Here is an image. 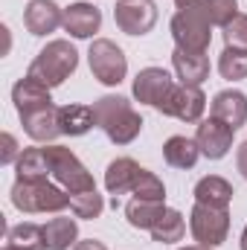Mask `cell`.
Segmentation results:
<instances>
[{
  "label": "cell",
  "instance_id": "cell-1",
  "mask_svg": "<svg viewBox=\"0 0 247 250\" xmlns=\"http://www.w3.org/2000/svg\"><path fill=\"white\" fill-rule=\"evenodd\" d=\"M93 114H96V128H102L105 137L114 146L134 143L140 137V131H143V117L120 93H108V96L96 99L93 102Z\"/></svg>",
  "mask_w": 247,
  "mask_h": 250
},
{
  "label": "cell",
  "instance_id": "cell-2",
  "mask_svg": "<svg viewBox=\"0 0 247 250\" xmlns=\"http://www.w3.org/2000/svg\"><path fill=\"white\" fill-rule=\"evenodd\" d=\"M76 67H79V53H76V47H73L70 41H64V38H56V41H50V44L32 59L29 70H26V79H32V82L44 84L47 90H53V87L64 84V82L76 73Z\"/></svg>",
  "mask_w": 247,
  "mask_h": 250
},
{
  "label": "cell",
  "instance_id": "cell-3",
  "mask_svg": "<svg viewBox=\"0 0 247 250\" xmlns=\"http://www.w3.org/2000/svg\"><path fill=\"white\" fill-rule=\"evenodd\" d=\"M12 204L21 212H64L70 207V192L50 178H15Z\"/></svg>",
  "mask_w": 247,
  "mask_h": 250
},
{
  "label": "cell",
  "instance_id": "cell-4",
  "mask_svg": "<svg viewBox=\"0 0 247 250\" xmlns=\"http://www.w3.org/2000/svg\"><path fill=\"white\" fill-rule=\"evenodd\" d=\"M169 26H172V38H175V47L178 50H186V53H206L209 50L212 23L206 21V15L195 3L178 9Z\"/></svg>",
  "mask_w": 247,
  "mask_h": 250
},
{
  "label": "cell",
  "instance_id": "cell-5",
  "mask_svg": "<svg viewBox=\"0 0 247 250\" xmlns=\"http://www.w3.org/2000/svg\"><path fill=\"white\" fill-rule=\"evenodd\" d=\"M44 154H47V163H50V175H53V178H56V184L64 187L70 195L96 189L93 175L84 169V163H82L70 148L56 146V143H47V146H44Z\"/></svg>",
  "mask_w": 247,
  "mask_h": 250
},
{
  "label": "cell",
  "instance_id": "cell-6",
  "mask_svg": "<svg viewBox=\"0 0 247 250\" xmlns=\"http://www.w3.org/2000/svg\"><path fill=\"white\" fill-rule=\"evenodd\" d=\"M189 230L198 245L218 248L227 242V233H230V209H218V207H206L195 201L189 212Z\"/></svg>",
  "mask_w": 247,
  "mask_h": 250
},
{
  "label": "cell",
  "instance_id": "cell-7",
  "mask_svg": "<svg viewBox=\"0 0 247 250\" xmlns=\"http://www.w3.org/2000/svg\"><path fill=\"white\" fill-rule=\"evenodd\" d=\"M87 64H90V73L96 76V82H102L108 87H117L128 73V59L111 38H96L90 44Z\"/></svg>",
  "mask_w": 247,
  "mask_h": 250
},
{
  "label": "cell",
  "instance_id": "cell-8",
  "mask_svg": "<svg viewBox=\"0 0 247 250\" xmlns=\"http://www.w3.org/2000/svg\"><path fill=\"white\" fill-rule=\"evenodd\" d=\"M157 111L163 117H175L181 123H201V117L206 111V96L195 84H175L172 93H169V99Z\"/></svg>",
  "mask_w": 247,
  "mask_h": 250
},
{
  "label": "cell",
  "instance_id": "cell-9",
  "mask_svg": "<svg viewBox=\"0 0 247 250\" xmlns=\"http://www.w3.org/2000/svg\"><path fill=\"white\" fill-rule=\"evenodd\" d=\"M175 87V79L163 70V67H143L137 76H134V84H131V93L140 105H151V108H160L169 93Z\"/></svg>",
  "mask_w": 247,
  "mask_h": 250
},
{
  "label": "cell",
  "instance_id": "cell-10",
  "mask_svg": "<svg viewBox=\"0 0 247 250\" xmlns=\"http://www.w3.org/2000/svg\"><path fill=\"white\" fill-rule=\"evenodd\" d=\"M114 21L125 35H145L157 23V6L154 0H117Z\"/></svg>",
  "mask_w": 247,
  "mask_h": 250
},
{
  "label": "cell",
  "instance_id": "cell-11",
  "mask_svg": "<svg viewBox=\"0 0 247 250\" xmlns=\"http://www.w3.org/2000/svg\"><path fill=\"white\" fill-rule=\"evenodd\" d=\"M233 128L224 125L221 120L209 117V120H201L198 123V131H195V143L201 148V154L206 160H221L227 157V151L233 148Z\"/></svg>",
  "mask_w": 247,
  "mask_h": 250
},
{
  "label": "cell",
  "instance_id": "cell-12",
  "mask_svg": "<svg viewBox=\"0 0 247 250\" xmlns=\"http://www.w3.org/2000/svg\"><path fill=\"white\" fill-rule=\"evenodd\" d=\"M23 26L29 29V35H50L64 26V9H59L56 0H29L23 9Z\"/></svg>",
  "mask_w": 247,
  "mask_h": 250
},
{
  "label": "cell",
  "instance_id": "cell-13",
  "mask_svg": "<svg viewBox=\"0 0 247 250\" xmlns=\"http://www.w3.org/2000/svg\"><path fill=\"white\" fill-rule=\"evenodd\" d=\"M23 131L35 140V143H53L56 137H62V123H59V108L56 105H41L32 108L26 114H18Z\"/></svg>",
  "mask_w": 247,
  "mask_h": 250
},
{
  "label": "cell",
  "instance_id": "cell-14",
  "mask_svg": "<svg viewBox=\"0 0 247 250\" xmlns=\"http://www.w3.org/2000/svg\"><path fill=\"white\" fill-rule=\"evenodd\" d=\"M209 117L221 120L224 125H230L233 131H239L247 123V96L242 90H218L209 102Z\"/></svg>",
  "mask_w": 247,
  "mask_h": 250
},
{
  "label": "cell",
  "instance_id": "cell-15",
  "mask_svg": "<svg viewBox=\"0 0 247 250\" xmlns=\"http://www.w3.org/2000/svg\"><path fill=\"white\" fill-rule=\"evenodd\" d=\"M102 26V12L93 3H70L64 9V32H70L73 38H93Z\"/></svg>",
  "mask_w": 247,
  "mask_h": 250
},
{
  "label": "cell",
  "instance_id": "cell-16",
  "mask_svg": "<svg viewBox=\"0 0 247 250\" xmlns=\"http://www.w3.org/2000/svg\"><path fill=\"white\" fill-rule=\"evenodd\" d=\"M143 175V166L131 157H117L108 163L105 169V189L111 195H125V192H134L137 181Z\"/></svg>",
  "mask_w": 247,
  "mask_h": 250
},
{
  "label": "cell",
  "instance_id": "cell-17",
  "mask_svg": "<svg viewBox=\"0 0 247 250\" xmlns=\"http://www.w3.org/2000/svg\"><path fill=\"white\" fill-rule=\"evenodd\" d=\"M172 64H175V73L181 79V84H195L201 87L209 76V59L206 53H186V50H178L172 53Z\"/></svg>",
  "mask_w": 247,
  "mask_h": 250
},
{
  "label": "cell",
  "instance_id": "cell-18",
  "mask_svg": "<svg viewBox=\"0 0 247 250\" xmlns=\"http://www.w3.org/2000/svg\"><path fill=\"white\" fill-rule=\"evenodd\" d=\"M195 201L198 204H206V207H218V209H230V201H233V187L230 181H224L221 175H206L195 184Z\"/></svg>",
  "mask_w": 247,
  "mask_h": 250
},
{
  "label": "cell",
  "instance_id": "cell-19",
  "mask_svg": "<svg viewBox=\"0 0 247 250\" xmlns=\"http://www.w3.org/2000/svg\"><path fill=\"white\" fill-rule=\"evenodd\" d=\"M166 212V201H148V198H131L125 204V218L134 230H148L160 221V215Z\"/></svg>",
  "mask_w": 247,
  "mask_h": 250
},
{
  "label": "cell",
  "instance_id": "cell-20",
  "mask_svg": "<svg viewBox=\"0 0 247 250\" xmlns=\"http://www.w3.org/2000/svg\"><path fill=\"white\" fill-rule=\"evenodd\" d=\"M59 123H62L64 137H84L96 125L93 105H62L59 108Z\"/></svg>",
  "mask_w": 247,
  "mask_h": 250
},
{
  "label": "cell",
  "instance_id": "cell-21",
  "mask_svg": "<svg viewBox=\"0 0 247 250\" xmlns=\"http://www.w3.org/2000/svg\"><path fill=\"white\" fill-rule=\"evenodd\" d=\"M76 239H79V224H76V218L59 215V218H50V221L44 224L47 250H73L76 248Z\"/></svg>",
  "mask_w": 247,
  "mask_h": 250
},
{
  "label": "cell",
  "instance_id": "cell-22",
  "mask_svg": "<svg viewBox=\"0 0 247 250\" xmlns=\"http://www.w3.org/2000/svg\"><path fill=\"white\" fill-rule=\"evenodd\" d=\"M198 157H201V148H198V143L189 140V137L175 134V137H169V140L163 143V160H166L169 166H175V169H192V166L198 163Z\"/></svg>",
  "mask_w": 247,
  "mask_h": 250
},
{
  "label": "cell",
  "instance_id": "cell-23",
  "mask_svg": "<svg viewBox=\"0 0 247 250\" xmlns=\"http://www.w3.org/2000/svg\"><path fill=\"white\" fill-rule=\"evenodd\" d=\"M12 102H15V111L18 114H26L32 108H41V105H53V96L44 84L32 82V79H21L15 87H12Z\"/></svg>",
  "mask_w": 247,
  "mask_h": 250
},
{
  "label": "cell",
  "instance_id": "cell-24",
  "mask_svg": "<svg viewBox=\"0 0 247 250\" xmlns=\"http://www.w3.org/2000/svg\"><path fill=\"white\" fill-rule=\"evenodd\" d=\"M186 233V218L181 209H172V207H166V212L160 215V221L151 227V239L154 242H160V245H175V242H181Z\"/></svg>",
  "mask_w": 247,
  "mask_h": 250
},
{
  "label": "cell",
  "instance_id": "cell-25",
  "mask_svg": "<svg viewBox=\"0 0 247 250\" xmlns=\"http://www.w3.org/2000/svg\"><path fill=\"white\" fill-rule=\"evenodd\" d=\"M15 172H18V178H50V163H47L44 146L23 148L21 157L15 160Z\"/></svg>",
  "mask_w": 247,
  "mask_h": 250
},
{
  "label": "cell",
  "instance_id": "cell-26",
  "mask_svg": "<svg viewBox=\"0 0 247 250\" xmlns=\"http://www.w3.org/2000/svg\"><path fill=\"white\" fill-rule=\"evenodd\" d=\"M6 245H15V248H23V250H47L44 227H38V224H32V221H21V224L9 227Z\"/></svg>",
  "mask_w": 247,
  "mask_h": 250
},
{
  "label": "cell",
  "instance_id": "cell-27",
  "mask_svg": "<svg viewBox=\"0 0 247 250\" xmlns=\"http://www.w3.org/2000/svg\"><path fill=\"white\" fill-rule=\"evenodd\" d=\"M195 6L206 15V21L212 26H221V29L239 15V3L236 0H195Z\"/></svg>",
  "mask_w": 247,
  "mask_h": 250
},
{
  "label": "cell",
  "instance_id": "cell-28",
  "mask_svg": "<svg viewBox=\"0 0 247 250\" xmlns=\"http://www.w3.org/2000/svg\"><path fill=\"white\" fill-rule=\"evenodd\" d=\"M70 209H73L76 218H87V221H93V218L102 215V209H105V198H102L96 189H90V192H76V195H70Z\"/></svg>",
  "mask_w": 247,
  "mask_h": 250
},
{
  "label": "cell",
  "instance_id": "cell-29",
  "mask_svg": "<svg viewBox=\"0 0 247 250\" xmlns=\"http://www.w3.org/2000/svg\"><path fill=\"white\" fill-rule=\"evenodd\" d=\"M218 73L227 82H242V79H247V50L224 47V53L218 59Z\"/></svg>",
  "mask_w": 247,
  "mask_h": 250
},
{
  "label": "cell",
  "instance_id": "cell-30",
  "mask_svg": "<svg viewBox=\"0 0 247 250\" xmlns=\"http://www.w3.org/2000/svg\"><path fill=\"white\" fill-rule=\"evenodd\" d=\"M134 198H148V201H166V187H163V181L154 175V172H148V169H143V175H140V181H137V187H134Z\"/></svg>",
  "mask_w": 247,
  "mask_h": 250
},
{
  "label": "cell",
  "instance_id": "cell-31",
  "mask_svg": "<svg viewBox=\"0 0 247 250\" xmlns=\"http://www.w3.org/2000/svg\"><path fill=\"white\" fill-rule=\"evenodd\" d=\"M224 44L236 47V50H247V15H236L227 26H224Z\"/></svg>",
  "mask_w": 247,
  "mask_h": 250
},
{
  "label": "cell",
  "instance_id": "cell-32",
  "mask_svg": "<svg viewBox=\"0 0 247 250\" xmlns=\"http://www.w3.org/2000/svg\"><path fill=\"white\" fill-rule=\"evenodd\" d=\"M18 157H21V151H18V140H15L9 131H6V134H3V151H0V163H3V166H9V163H15Z\"/></svg>",
  "mask_w": 247,
  "mask_h": 250
},
{
  "label": "cell",
  "instance_id": "cell-33",
  "mask_svg": "<svg viewBox=\"0 0 247 250\" xmlns=\"http://www.w3.org/2000/svg\"><path fill=\"white\" fill-rule=\"evenodd\" d=\"M236 169L242 172V178L247 181V140L236 148Z\"/></svg>",
  "mask_w": 247,
  "mask_h": 250
},
{
  "label": "cell",
  "instance_id": "cell-34",
  "mask_svg": "<svg viewBox=\"0 0 247 250\" xmlns=\"http://www.w3.org/2000/svg\"><path fill=\"white\" fill-rule=\"evenodd\" d=\"M73 250H108V248L102 242H96V239H84V242H76Z\"/></svg>",
  "mask_w": 247,
  "mask_h": 250
},
{
  "label": "cell",
  "instance_id": "cell-35",
  "mask_svg": "<svg viewBox=\"0 0 247 250\" xmlns=\"http://www.w3.org/2000/svg\"><path fill=\"white\" fill-rule=\"evenodd\" d=\"M178 250H212V248H204V245L195 242V245H186V248H178Z\"/></svg>",
  "mask_w": 247,
  "mask_h": 250
},
{
  "label": "cell",
  "instance_id": "cell-36",
  "mask_svg": "<svg viewBox=\"0 0 247 250\" xmlns=\"http://www.w3.org/2000/svg\"><path fill=\"white\" fill-rule=\"evenodd\" d=\"M239 245H242V250H247V227L242 230V242H239Z\"/></svg>",
  "mask_w": 247,
  "mask_h": 250
},
{
  "label": "cell",
  "instance_id": "cell-37",
  "mask_svg": "<svg viewBox=\"0 0 247 250\" xmlns=\"http://www.w3.org/2000/svg\"><path fill=\"white\" fill-rule=\"evenodd\" d=\"M175 3H178V9H184V6H192L195 0H175Z\"/></svg>",
  "mask_w": 247,
  "mask_h": 250
},
{
  "label": "cell",
  "instance_id": "cell-38",
  "mask_svg": "<svg viewBox=\"0 0 247 250\" xmlns=\"http://www.w3.org/2000/svg\"><path fill=\"white\" fill-rule=\"evenodd\" d=\"M3 250H23V248H15V245H3Z\"/></svg>",
  "mask_w": 247,
  "mask_h": 250
}]
</instances>
